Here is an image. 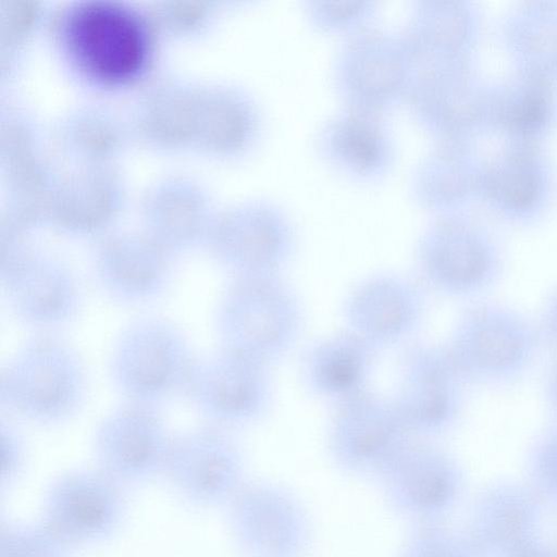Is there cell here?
<instances>
[{
	"instance_id": "cell-21",
	"label": "cell",
	"mask_w": 557,
	"mask_h": 557,
	"mask_svg": "<svg viewBox=\"0 0 557 557\" xmlns=\"http://www.w3.org/2000/svg\"><path fill=\"white\" fill-rule=\"evenodd\" d=\"M304 15L318 33L329 36H351L373 26L377 3L371 1H306Z\"/></svg>"
},
{
	"instance_id": "cell-15",
	"label": "cell",
	"mask_w": 557,
	"mask_h": 557,
	"mask_svg": "<svg viewBox=\"0 0 557 557\" xmlns=\"http://www.w3.org/2000/svg\"><path fill=\"white\" fill-rule=\"evenodd\" d=\"M422 313L418 285L392 273L361 281L344 304L347 330L376 351L407 342L418 331Z\"/></svg>"
},
{
	"instance_id": "cell-22",
	"label": "cell",
	"mask_w": 557,
	"mask_h": 557,
	"mask_svg": "<svg viewBox=\"0 0 557 557\" xmlns=\"http://www.w3.org/2000/svg\"><path fill=\"white\" fill-rule=\"evenodd\" d=\"M73 550L40 520L1 522L0 557H71Z\"/></svg>"
},
{
	"instance_id": "cell-18",
	"label": "cell",
	"mask_w": 557,
	"mask_h": 557,
	"mask_svg": "<svg viewBox=\"0 0 557 557\" xmlns=\"http://www.w3.org/2000/svg\"><path fill=\"white\" fill-rule=\"evenodd\" d=\"M388 504L414 520L429 519L449 502L454 475L433 448L409 442L382 476Z\"/></svg>"
},
{
	"instance_id": "cell-16",
	"label": "cell",
	"mask_w": 557,
	"mask_h": 557,
	"mask_svg": "<svg viewBox=\"0 0 557 557\" xmlns=\"http://www.w3.org/2000/svg\"><path fill=\"white\" fill-rule=\"evenodd\" d=\"M92 275L99 289L115 304L149 305L170 289L174 275L172 252L156 240L120 237L96 252Z\"/></svg>"
},
{
	"instance_id": "cell-20",
	"label": "cell",
	"mask_w": 557,
	"mask_h": 557,
	"mask_svg": "<svg viewBox=\"0 0 557 557\" xmlns=\"http://www.w3.org/2000/svg\"><path fill=\"white\" fill-rule=\"evenodd\" d=\"M416 262L422 277L432 286L456 290L475 276V258L463 234L451 225L437 224L417 242Z\"/></svg>"
},
{
	"instance_id": "cell-23",
	"label": "cell",
	"mask_w": 557,
	"mask_h": 557,
	"mask_svg": "<svg viewBox=\"0 0 557 557\" xmlns=\"http://www.w3.org/2000/svg\"><path fill=\"white\" fill-rule=\"evenodd\" d=\"M1 488L12 487L26 467V445L16 428L2 422L0 426Z\"/></svg>"
},
{
	"instance_id": "cell-13",
	"label": "cell",
	"mask_w": 557,
	"mask_h": 557,
	"mask_svg": "<svg viewBox=\"0 0 557 557\" xmlns=\"http://www.w3.org/2000/svg\"><path fill=\"white\" fill-rule=\"evenodd\" d=\"M214 259L239 276L278 275L296 249V231L273 201L258 200L224 219L210 236Z\"/></svg>"
},
{
	"instance_id": "cell-2",
	"label": "cell",
	"mask_w": 557,
	"mask_h": 557,
	"mask_svg": "<svg viewBox=\"0 0 557 557\" xmlns=\"http://www.w3.org/2000/svg\"><path fill=\"white\" fill-rule=\"evenodd\" d=\"M213 324L219 346L270 367L296 344L304 309L281 274L233 277L219 297Z\"/></svg>"
},
{
	"instance_id": "cell-19",
	"label": "cell",
	"mask_w": 557,
	"mask_h": 557,
	"mask_svg": "<svg viewBox=\"0 0 557 557\" xmlns=\"http://www.w3.org/2000/svg\"><path fill=\"white\" fill-rule=\"evenodd\" d=\"M375 352L348 330L324 337L305 352L302 381L313 395L338 403L368 388Z\"/></svg>"
},
{
	"instance_id": "cell-24",
	"label": "cell",
	"mask_w": 557,
	"mask_h": 557,
	"mask_svg": "<svg viewBox=\"0 0 557 557\" xmlns=\"http://www.w3.org/2000/svg\"><path fill=\"white\" fill-rule=\"evenodd\" d=\"M399 557H458V554L447 536L426 527L412 531Z\"/></svg>"
},
{
	"instance_id": "cell-1",
	"label": "cell",
	"mask_w": 557,
	"mask_h": 557,
	"mask_svg": "<svg viewBox=\"0 0 557 557\" xmlns=\"http://www.w3.org/2000/svg\"><path fill=\"white\" fill-rule=\"evenodd\" d=\"M88 389L84 359L52 333H38L23 343L1 369L2 407L40 426L61 425L76 417Z\"/></svg>"
},
{
	"instance_id": "cell-3",
	"label": "cell",
	"mask_w": 557,
	"mask_h": 557,
	"mask_svg": "<svg viewBox=\"0 0 557 557\" xmlns=\"http://www.w3.org/2000/svg\"><path fill=\"white\" fill-rule=\"evenodd\" d=\"M196 358L178 324L165 317L146 315L116 336L108 372L124 401L159 408L185 393Z\"/></svg>"
},
{
	"instance_id": "cell-9",
	"label": "cell",
	"mask_w": 557,
	"mask_h": 557,
	"mask_svg": "<svg viewBox=\"0 0 557 557\" xmlns=\"http://www.w3.org/2000/svg\"><path fill=\"white\" fill-rule=\"evenodd\" d=\"M410 435L393 400L367 388L336 403L329 449L346 473L382 478Z\"/></svg>"
},
{
	"instance_id": "cell-12",
	"label": "cell",
	"mask_w": 557,
	"mask_h": 557,
	"mask_svg": "<svg viewBox=\"0 0 557 557\" xmlns=\"http://www.w3.org/2000/svg\"><path fill=\"white\" fill-rule=\"evenodd\" d=\"M227 506L231 534L249 557H302L311 542L307 513L287 490L245 482Z\"/></svg>"
},
{
	"instance_id": "cell-17",
	"label": "cell",
	"mask_w": 557,
	"mask_h": 557,
	"mask_svg": "<svg viewBox=\"0 0 557 557\" xmlns=\"http://www.w3.org/2000/svg\"><path fill=\"white\" fill-rule=\"evenodd\" d=\"M409 433L425 434L451 418L455 395L450 367L433 347L413 343L403 352L392 398Z\"/></svg>"
},
{
	"instance_id": "cell-5",
	"label": "cell",
	"mask_w": 557,
	"mask_h": 557,
	"mask_svg": "<svg viewBox=\"0 0 557 557\" xmlns=\"http://www.w3.org/2000/svg\"><path fill=\"white\" fill-rule=\"evenodd\" d=\"M269 366L219 346L197 357L184 395L206 424L230 430L261 420L272 403Z\"/></svg>"
},
{
	"instance_id": "cell-10",
	"label": "cell",
	"mask_w": 557,
	"mask_h": 557,
	"mask_svg": "<svg viewBox=\"0 0 557 557\" xmlns=\"http://www.w3.org/2000/svg\"><path fill=\"white\" fill-rule=\"evenodd\" d=\"M0 280L15 318L38 333L69 325L82 310L77 275L57 258L11 245L2 252Z\"/></svg>"
},
{
	"instance_id": "cell-4",
	"label": "cell",
	"mask_w": 557,
	"mask_h": 557,
	"mask_svg": "<svg viewBox=\"0 0 557 557\" xmlns=\"http://www.w3.org/2000/svg\"><path fill=\"white\" fill-rule=\"evenodd\" d=\"M417 62L403 33L374 26L348 36L332 66L345 108L385 115L406 102Z\"/></svg>"
},
{
	"instance_id": "cell-11",
	"label": "cell",
	"mask_w": 557,
	"mask_h": 557,
	"mask_svg": "<svg viewBox=\"0 0 557 557\" xmlns=\"http://www.w3.org/2000/svg\"><path fill=\"white\" fill-rule=\"evenodd\" d=\"M172 436L157 407L124 401L94 431L95 466L124 487L148 483L163 474Z\"/></svg>"
},
{
	"instance_id": "cell-7",
	"label": "cell",
	"mask_w": 557,
	"mask_h": 557,
	"mask_svg": "<svg viewBox=\"0 0 557 557\" xmlns=\"http://www.w3.org/2000/svg\"><path fill=\"white\" fill-rule=\"evenodd\" d=\"M127 512L125 487L95 466L59 474L44 495L39 520L75 549L112 539Z\"/></svg>"
},
{
	"instance_id": "cell-8",
	"label": "cell",
	"mask_w": 557,
	"mask_h": 557,
	"mask_svg": "<svg viewBox=\"0 0 557 557\" xmlns=\"http://www.w3.org/2000/svg\"><path fill=\"white\" fill-rule=\"evenodd\" d=\"M162 476L185 505L210 509L245 484V460L227 430L205 424L173 433Z\"/></svg>"
},
{
	"instance_id": "cell-14",
	"label": "cell",
	"mask_w": 557,
	"mask_h": 557,
	"mask_svg": "<svg viewBox=\"0 0 557 557\" xmlns=\"http://www.w3.org/2000/svg\"><path fill=\"white\" fill-rule=\"evenodd\" d=\"M314 149L333 172L359 184L382 182L396 161V143L384 115L345 107L320 126Z\"/></svg>"
},
{
	"instance_id": "cell-6",
	"label": "cell",
	"mask_w": 557,
	"mask_h": 557,
	"mask_svg": "<svg viewBox=\"0 0 557 557\" xmlns=\"http://www.w3.org/2000/svg\"><path fill=\"white\" fill-rule=\"evenodd\" d=\"M63 34L72 60L89 77L103 83L134 77L148 58L144 23L116 3L92 1L73 9Z\"/></svg>"
}]
</instances>
